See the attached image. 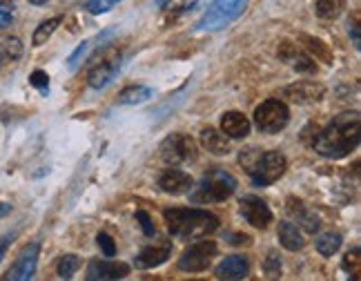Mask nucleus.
Here are the masks:
<instances>
[{
    "label": "nucleus",
    "instance_id": "obj_1",
    "mask_svg": "<svg viewBox=\"0 0 361 281\" xmlns=\"http://www.w3.org/2000/svg\"><path fill=\"white\" fill-rule=\"evenodd\" d=\"M359 114L357 112H343L332 119L326 130H319L314 138V152L324 159H343L359 145Z\"/></svg>",
    "mask_w": 361,
    "mask_h": 281
},
{
    "label": "nucleus",
    "instance_id": "obj_2",
    "mask_svg": "<svg viewBox=\"0 0 361 281\" xmlns=\"http://www.w3.org/2000/svg\"><path fill=\"white\" fill-rule=\"evenodd\" d=\"M163 217L172 237L178 239H201L219 230V217L199 208H172Z\"/></svg>",
    "mask_w": 361,
    "mask_h": 281
},
{
    "label": "nucleus",
    "instance_id": "obj_3",
    "mask_svg": "<svg viewBox=\"0 0 361 281\" xmlns=\"http://www.w3.org/2000/svg\"><path fill=\"white\" fill-rule=\"evenodd\" d=\"M237 190V179H234L230 172L221 170V167H214L207 174H203L201 184L197 186V190L192 192V199L197 203H219L226 201Z\"/></svg>",
    "mask_w": 361,
    "mask_h": 281
},
{
    "label": "nucleus",
    "instance_id": "obj_4",
    "mask_svg": "<svg viewBox=\"0 0 361 281\" xmlns=\"http://www.w3.org/2000/svg\"><path fill=\"white\" fill-rule=\"evenodd\" d=\"M247 0H212V5L197 23L199 32H216L228 27L232 20H237L245 11Z\"/></svg>",
    "mask_w": 361,
    "mask_h": 281
},
{
    "label": "nucleus",
    "instance_id": "obj_5",
    "mask_svg": "<svg viewBox=\"0 0 361 281\" xmlns=\"http://www.w3.org/2000/svg\"><path fill=\"white\" fill-rule=\"evenodd\" d=\"M288 161L281 152H261L259 161L247 174L252 177V186L255 188H268L274 181H279L286 172Z\"/></svg>",
    "mask_w": 361,
    "mask_h": 281
},
{
    "label": "nucleus",
    "instance_id": "obj_6",
    "mask_svg": "<svg viewBox=\"0 0 361 281\" xmlns=\"http://www.w3.org/2000/svg\"><path fill=\"white\" fill-rule=\"evenodd\" d=\"M255 123L261 132L276 134L290 123V109L279 98H268L255 109Z\"/></svg>",
    "mask_w": 361,
    "mask_h": 281
},
{
    "label": "nucleus",
    "instance_id": "obj_7",
    "mask_svg": "<svg viewBox=\"0 0 361 281\" xmlns=\"http://www.w3.org/2000/svg\"><path fill=\"white\" fill-rule=\"evenodd\" d=\"M121 63H123L121 52H116V49H107L101 56H94V65L90 67V74H87L90 88H94V90L107 88L109 83L114 80V76L118 74Z\"/></svg>",
    "mask_w": 361,
    "mask_h": 281
},
{
    "label": "nucleus",
    "instance_id": "obj_8",
    "mask_svg": "<svg viewBox=\"0 0 361 281\" xmlns=\"http://www.w3.org/2000/svg\"><path fill=\"white\" fill-rule=\"evenodd\" d=\"M161 159L168 165H183L197 159V143L188 134H170L161 143Z\"/></svg>",
    "mask_w": 361,
    "mask_h": 281
},
{
    "label": "nucleus",
    "instance_id": "obj_9",
    "mask_svg": "<svg viewBox=\"0 0 361 281\" xmlns=\"http://www.w3.org/2000/svg\"><path fill=\"white\" fill-rule=\"evenodd\" d=\"M216 252H219V246L210 241V239H205V241L190 246L183 255L178 257V268L185 273H201L210 265V261L216 257Z\"/></svg>",
    "mask_w": 361,
    "mask_h": 281
},
{
    "label": "nucleus",
    "instance_id": "obj_10",
    "mask_svg": "<svg viewBox=\"0 0 361 281\" xmlns=\"http://www.w3.org/2000/svg\"><path fill=\"white\" fill-rule=\"evenodd\" d=\"M38 255H40V244L34 241L30 246H25L18 259L11 263V268L7 270L5 279L7 281H30L36 273L38 265Z\"/></svg>",
    "mask_w": 361,
    "mask_h": 281
},
{
    "label": "nucleus",
    "instance_id": "obj_11",
    "mask_svg": "<svg viewBox=\"0 0 361 281\" xmlns=\"http://www.w3.org/2000/svg\"><path fill=\"white\" fill-rule=\"evenodd\" d=\"M324 94H326V88L322 83H314V80H299L283 88V96L290 103H297V105L317 103V101H322Z\"/></svg>",
    "mask_w": 361,
    "mask_h": 281
},
{
    "label": "nucleus",
    "instance_id": "obj_12",
    "mask_svg": "<svg viewBox=\"0 0 361 281\" xmlns=\"http://www.w3.org/2000/svg\"><path fill=\"white\" fill-rule=\"evenodd\" d=\"M172 255V241L170 239H161V241L152 244L147 248H143L138 252V257L134 259V265L141 270H149V268H159L161 263H165Z\"/></svg>",
    "mask_w": 361,
    "mask_h": 281
},
{
    "label": "nucleus",
    "instance_id": "obj_13",
    "mask_svg": "<svg viewBox=\"0 0 361 281\" xmlns=\"http://www.w3.org/2000/svg\"><path fill=\"white\" fill-rule=\"evenodd\" d=\"M239 210H241L243 219L250 223V226H255V228H259V230H263V228H268V226H270L272 213H270L268 203H266V201H261L259 196H243Z\"/></svg>",
    "mask_w": 361,
    "mask_h": 281
},
{
    "label": "nucleus",
    "instance_id": "obj_14",
    "mask_svg": "<svg viewBox=\"0 0 361 281\" xmlns=\"http://www.w3.org/2000/svg\"><path fill=\"white\" fill-rule=\"evenodd\" d=\"M130 275V265L123 261L109 259H94L87 265V281H107V279H123Z\"/></svg>",
    "mask_w": 361,
    "mask_h": 281
},
{
    "label": "nucleus",
    "instance_id": "obj_15",
    "mask_svg": "<svg viewBox=\"0 0 361 281\" xmlns=\"http://www.w3.org/2000/svg\"><path fill=\"white\" fill-rule=\"evenodd\" d=\"M159 188L165 194H172V196H180V194H188L194 188V181L188 172L183 170H176L172 165L170 170H165L159 179Z\"/></svg>",
    "mask_w": 361,
    "mask_h": 281
},
{
    "label": "nucleus",
    "instance_id": "obj_16",
    "mask_svg": "<svg viewBox=\"0 0 361 281\" xmlns=\"http://www.w3.org/2000/svg\"><path fill=\"white\" fill-rule=\"evenodd\" d=\"M112 36H114V30H105V32H101V34H96L94 38L85 40V43H82V45H78V47L74 49V54L67 59V65H69V69H72V72H76V69H78L82 63H85V61L90 59V56H92L96 49L103 47V45L107 43V40L112 38Z\"/></svg>",
    "mask_w": 361,
    "mask_h": 281
},
{
    "label": "nucleus",
    "instance_id": "obj_17",
    "mask_svg": "<svg viewBox=\"0 0 361 281\" xmlns=\"http://www.w3.org/2000/svg\"><path fill=\"white\" fill-rule=\"evenodd\" d=\"M214 275L216 279H226V281H239V279H245L250 275V261L241 255H232V257H226L221 261L216 268H214Z\"/></svg>",
    "mask_w": 361,
    "mask_h": 281
},
{
    "label": "nucleus",
    "instance_id": "obj_18",
    "mask_svg": "<svg viewBox=\"0 0 361 281\" xmlns=\"http://www.w3.org/2000/svg\"><path fill=\"white\" fill-rule=\"evenodd\" d=\"M288 213L293 219H297V223L305 232H310V234H314L319 230V226H322L319 217L312 213V210L305 208L299 199H288Z\"/></svg>",
    "mask_w": 361,
    "mask_h": 281
},
{
    "label": "nucleus",
    "instance_id": "obj_19",
    "mask_svg": "<svg viewBox=\"0 0 361 281\" xmlns=\"http://www.w3.org/2000/svg\"><path fill=\"white\" fill-rule=\"evenodd\" d=\"M221 132L228 138H245L250 134V121L241 112H226L221 119Z\"/></svg>",
    "mask_w": 361,
    "mask_h": 281
},
{
    "label": "nucleus",
    "instance_id": "obj_20",
    "mask_svg": "<svg viewBox=\"0 0 361 281\" xmlns=\"http://www.w3.org/2000/svg\"><path fill=\"white\" fill-rule=\"evenodd\" d=\"M201 145L214 154V157H226V154H230V140L224 132H219L214 128H205L201 132Z\"/></svg>",
    "mask_w": 361,
    "mask_h": 281
},
{
    "label": "nucleus",
    "instance_id": "obj_21",
    "mask_svg": "<svg viewBox=\"0 0 361 281\" xmlns=\"http://www.w3.org/2000/svg\"><path fill=\"white\" fill-rule=\"evenodd\" d=\"M279 241L290 252H297V250H301L305 246V239H303L301 230L293 221H281L279 223Z\"/></svg>",
    "mask_w": 361,
    "mask_h": 281
},
{
    "label": "nucleus",
    "instance_id": "obj_22",
    "mask_svg": "<svg viewBox=\"0 0 361 281\" xmlns=\"http://www.w3.org/2000/svg\"><path fill=\"white\" fill-rule=\"evenodd\" d=\"M343 244V237L341 232L337 230H330V232H324V234H319L314 239V248L319 255H324V257H332V255H337L339 248Z\"/></svg>",
    "mask_w": 361,
    "mask_h": 281
},
{
    "label": "nucleus",
    "instance_id": "obj_23",
    "mask_svg": "<svg viewBox=\"0 0 361 281\" xmlns=\"http://www.w3.org/2000/svg\"><path fill=\"white\" fill-rule=\"evenodd\" d=\"M152 88L145 85H132V88H125L118 96V103L121 105H138V103H145L152 98Z\"/></svg>",
    "mask_w": 361,
    "mask_h": 281
},
{
    "label": "nucleus",
    "instance_id": "obj_24",
    "mask_svg": "<svg viewBox=\"0 0 361 281\" xmlns=\"http://www.w3.org/2000/svg\"><path fill=\"white\" fill-rule=\"evenodd\" d=\"M343 9H345V0H317V5H314L317 16L324 18V20L339 18L343 13Z\"/></svg>",
    "mask_w": 361,
    "mask_h": 281
},
{
    "label": "nucleus",
    "instance_id": "obj_25",
    "mask_svg": "<svg viewBox=\"0 0 361 281\" xmlns=\"http://www.w3.org/2000/svg\"><path fill=\"white\" fill-rule=\"evenodd\" d=\"M63 23V18L61 16H54V18H49V20H43L38 27H36V32H34V36H32V43L36 45V47H40L43 43H47V40L51 38V34L59 30V25Z\"/></svg>",
    "mask_w": 361,
    "mask_h": 281
},
{
    "label": "nucleus",
    "instance_id": "obj_26",
    "mask_svg": "<svg viewBox=\"0 0 361 281\" xmlns=\"http://www.w3.org/2000/svg\"><path fill=\"white\" fill-rule=\"evenodd\" d=\"M0 54H3L5 61H18L23 56V43L20 38L11 36V38H5L3 43H0Z\"/></svg>",
    "mask_w": 361,
    "mask_h": 281
},
{
    "label": "nucleus",
    "instance_id": "obj_27",
    "mask_svg": "<svg viewBox=\"0 0 361 281\" xmlns=\"http://www.w3.org/2000/svg\"><path fill=\"white\" fill-rule=\"evenodd\" d=\"M78 268H80V259L76 255H65L56 263V273H59L61 279H69Z\"/></svg>",
    "mask_w": 361,
    "mask_h": 281
},
{
    "label": "nucleus",
    "instance_id": "obj_28",
    "mask_svg": "<svg viewBox=\"0 0 361 281\" xmlns=\"http://www.w3.org/2000/svg\"><path fill=\"white\" fill-rule=\"evenodd\" d=\"M199 0H159V5L163 11L168 13H185L197 7Z\"/></svg>",
    "mask_w": 361,
    "mask_h": 281
},
{
    "label": "nucleus",
    "instance_id": "obj_29",
    "mask_svg": "<svg viewBox=\"0 0 361 281\" xmlns=\"http://www.w3.org/2000/svg\"><path fill=\"white\" fill-rule=\"evenodd\" d=\"M263 273H266L268 279H279L281 277V259L276 252H270V255L266 257V261H263Z\"/></svg>",
    "mask_w": 361,
    "mask_h": 281
},
{
    "label": "nucleus",
    "instance_id": "obj_30",
    "mask_svg": "<svg viewBox=\"0 0 361 281\" xmlns=\"http://www.w3.org/2000/svg\"><path fill=\"white\" fill-rule=\"evenodd\" d=\"M295 65V69L297 72H301V74H314L317 72V65H314V61L310 59V56H305V54H295V59L290 61Z\"/></svg>",
    "mask_w": 361,
    "mask_h": 281
},
{
    "label": "nucleus",
    "instance_id": "obj_31",
    "mask_svg": "<svg viewBox=\"0 0 361 281\" xmlns=\"http://www.w3.org/2000/svg\"><path fill=\"white\" fill-rule=\"evenodd\" d=\"M118 3L121 0H90V3L85 5V9L90 13H94V16H99V13H107L109 9H114Z\"/></svg>",
    "mask_w": 361,
    "mask_h": 281
},
{
    "label": "nucleus",
    "instance_id": "obj_32",
    "mask_svg": "<svg viewBox=\"0 0 361 281\" xmlns=\"http://www.w3.org/2000/svg\"><path fill=\"white\" fill-rule=\"evenodd\" d=\"M96 244H99V248L103 250L105 257H114L116 255V244L107 232H99V237H96Z\"/></svg>",
    "mask_w": 361,
    "mask_h": 281
},
{
    "label": "nucleus",
    "instance_id": "obj_33",
    "mask_svg": "<svg viewBox=\"0 0 361 281\" xmlns=\"http://www.w3.org/2000/svg\"><path fill=\"white\" fill-rule=\"evenodd\" d=\"M259 157H261V150H257V148H247V150L241 152L239 163L245 167V172H250V170L255 167V163L259 161Z\"/></svg>",
    "mask_w": 361,
    "mask_h": 281
},
{
    "label": "nucleus",
    "instance_id": "obj_34",
    "mask_svg": "<svg viewBox=\"0 0 361 281\" xmlns=\"http://www.w3.org/2000/svg\"><path fill=\"white\" fill-rule=\"evenodd\" d=\"M30 83L36 88V90H40L43 94H49V76L45 74V72H40V69H36V72L30 76Z\"/></svg>",
    "mask_w": 361,
    "mask_h": 281
},
{
    "label": "nucleus",
    "instance_id": "obj_35",
    "mask_svg": "<svg viewBox=\"0 0 361 281\" xmlns=\"http://www.w3.org/2000/svg\"><path fill=\"white\" fill-rule=\"evenodd\" d=\"M359 263H361V257H359V248H353L348 255L343 257V268L350 270V273H359Z\"/></svg>",
    "mask_w": 361,
    "mask_h": 281
},
{
    "label": "nucleus",
    "instance_id": "obj_36",
    "mask_svg": "<svg viewBox=\"0 0 361 281\" xmlns=\"http://www.w3.org/2000/svg\"><path fill=\"white\" fill-rule=\"evenodd\" d=\"M136 221L141 223V228H143V232H145V237H154V223H152V219H149V215L145 213V210H136Z\"/></svg>",
    "mask_w": 361,
    "mask_h": 281
},
{
    "label": "nucleus",
    "instance_id": "obj_37",
    "mask_svg": "<svg viewBox=\"0 0 361 281\" xmlns=\"http://www.w3.org/2000/svg\"><path fill=\"white\" fill-rule=\"evenodd\" d=\"M305 40H308V47L310 49H314L319 56H324L326 63H332V56H330V52L326 49V45L322 43V40H317V38H305Z\"/></svg>",
    "mask_w": 361,
    "mask_h": 281
},
{
    "label": "nucleus",
    "instance_id": "obj_38",
    "mask_svg": "<svg viewBox=\"0 0 361 281\" xmlns=\"http://www.w3.org/2000/svg\"><path fill=\"white\" fill-rule=\"evenodd\" d=\"M295 54H297V47L293 45V43H283L281 47H279V59H283V61H293L295 59Z\"/></svg>",
    "mask_w": 361,
    "mask_h": 281
},
{
    "label": "nucleus",
    "instance_id": "obj_39",
    "mask_svg": "<svg viewBox=\"0 0 361 281\" xmlns=\"http://www.w3.org/2000/svg\"><path fill=\"white\" fill-rule=\"evenodd\" d=\"M11 241H13V232H11V234H5V237H0V261H3V257H5L7 248L11 246Z\"/></svg>",
    "mask_w": 361,
    "mask_h": 281
},
{
    "label": "nucleus",
    "instance_id": "obj_40",
    "mask_svg": "<svg viewBox=\"0 0 361 281\" xmlns=\"http://www.w3.org/2000/svg\"><path fill=\"white\" fill-rule=\"evenodd\" d=\"M228 241L232 246H245V244H250V237L247 234H232V239H228Z\"/></svg>",
    "mask_w": 361,
    "mask_h": 281
},
{
    "label": "nucleus",
    "instance_id": "obj_41",
    "mask_svg": "<svg viewBox=\"0 0 361 281\" xmlns=\"http://www.w3.org/2000/svg\"><path fill=\"white\" fill-rule=\"evenodd\" d=\"M0 13H9V16H13V3H9V0H0Z\"/></svg>",
    "mask_w": 361,
    "mask_h": 281
},
{
    "label": "nucleus",
    "instance_id": "obj_42",
    "mask_svg": "<svg viewBox=\"0 0 361 281\" xmlns=\"http://www.w3.org/2000/svg\"><path fill=\"white\" fill-rule=\"evenodd\" d=\"M350 34H353V43H355V47L359 49L361 38H359V25H357V23H355V25H350Z\"/></svg>",
    "mask_w": 361,
    "mask_h": 281
},
{
    "label": "nucleus",
    "instance_id": "obj_43",
    "mask_svg": "<svg viewBox=\"0 0 361 281\" xmlns=\"http://www.w3.org/2000/svg\"><path fill=\"white\" fill-rule=\"evenodd\" d=\"M11 25V16L9 13H0V30H5V27Z\"/></svg>",
    "mask_w": 361,
    "mask_h": 281
},
{
    "label": "nucleus",
    "instance_id": "obj_44",
    "mask_svg": "<svg viewBox=\"0 0 361 281\" xmlns=\"http://www.w3.org/2000/svg\"><path fill=\"white\" fill-rule=\"evenodd\" d=\"M7 213H9V205L7 203H0V217L7 215Z\"/></svg>",
    "mask_w": 361,
    "mask_h": 281
},
{
    "label": "nucleus",
    "instance_id": "obj_45",
    "mask_svg": "<svg viewBox=\"0 0 361 281\" xmlns=\"http://www.w3.org/2000/svg\"><path fill=\"white\" fill-rule=\"evenodd\" d=\"M30 3H32V5H45L47 0H30Z\"/></svg>",
    "mask_w": 361,
    "mask_h": 281
},
{
    "label": "nucleus",
    "instance_id": "obj_46",
    "mask_svg": "<svg viewBox=\"0 0 361 281\" xmlns=\"http://www.w3.org/2000/svg\"><path fill=\"white\" fill-rule=\"evenodd\" d=\"M3 61H5V59H3V54H0V67H3Z\"/></svg>",
    "mask_w": 361,
    "mask_h": 281
}]
</instances>
